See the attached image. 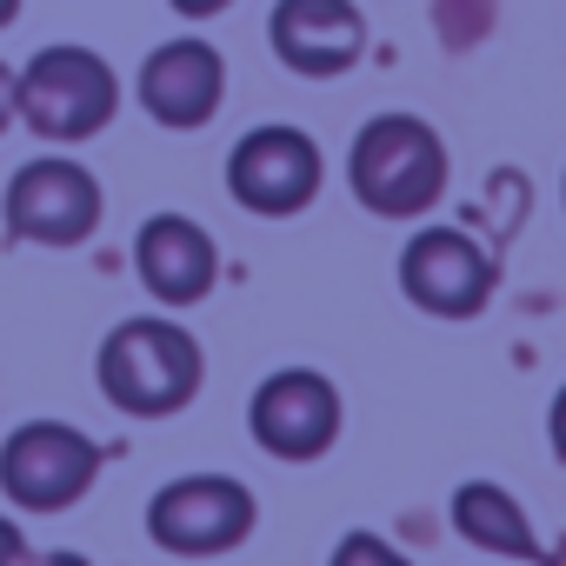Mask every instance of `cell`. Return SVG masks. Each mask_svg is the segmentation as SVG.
Segmentation results:
<instances>
[{
  "instance_id": "6da1fadb",
  "label": "cell",
  "mask_w": 566,
  "mask_h": 566,
  "mask_svg": "<svg viewBox=\"0 0 566 566\" xmlns=\"http://www.w3.org/2000/svg\"><path fill=\"white\" fill-rule=\"evenodd\" d=\"M94 374H101V394H107L120 413H134V420H167V413H180V407L200 394L207 360H200V340H193L180 321L140 314V321H120V327L101 340Z\"/></svg>"
},
{
  "instance_id": "30bf717a",
  "label": "cell",
  "mask_w": 566,
  "mask_h": 566,
  "mask_svg": "<svg viewBox=\"0 0 566 566\" xmlns=\"http://www.w3.org/2000/svg\"><path fill=\"white\" fill-rule=\"evenodd\" d=\"M266 41L301 81H340L367 54V14L354 0H273Z\"/></svg>"
},
{
  "instance_id": "ba28073f",
  "label": "cell",
  "mask_w": 566,
  "mask_h": 566,
  "mask_svg": "<svg viewBox=\"0 0 566 566\" xmlns=\"http://www.w3.org/2000/svg\"><path fill=\"white\" fill-rule=\"evenodd\" d=\"M321 180H327V160H321L314 134H301V127H253L227 154V193L266 220L307 213L321 200Z\"/></svg>"
},
{
  "instance_id": "7c38bea8",
  "label": "cell",
  "mask_w": 566,
  "mask_h": 566,
  "mask_svg": "<svg viewBox=\"0 0 566 566\" xmlns=\"http://www.w3.org/2000/svg\"><path fill=\"white\" fill-rule=\"evenodd\" d=\"M134 273H140V287L160 307H193V301L213 294V280H220V247H213V233L200 220L154 213L134 233Z\"/></svg>"
},
{
  "instance_id": "5b68a950",
  "label": "cell",
  "mask_w": 566,
  "mask_h": 566,
  "mask_svg": "<svg viewBox=\"0 0 566 566\" xmlns=\"http://www.w3.org/2000/svg\"><path fill=\"white\" fill-rule=\"evenodd\" d=\"M0 220L21 247H81L101 227V180L67 154H41L8 180Z\"/></svg>"
},
{
  "instance_id": "e0dca14e",
  "label": "cell",
  "mask_w": 566,
  "mask_h": 566,
  "mask_svg": "<svg viewBox=\"0 0 566 566\" xmlns=\"http://www.w3.org/2000/svg\"><path fill=\"white\" fill-rule=\"evenodd\" d=\"M546 433H553V453L566 460V387L553 394V407H546Z\"/></svg>"
},
{
  "instance_id": "9a60e30c",
  "label": "cell",
  "mask_w": 566,
  "mask_h": 566,
  "mask_svg": "<svg viewBox=\"0 0 566 566\" xmlns=\"http://www.w3.org/2000/svg\"><path fill=\"white\" fill-rule=\"evenodd\" d=\"M0 566H87L81 553H48V546H28V533L14 520H0Z\"/></svg>"
},
{
  "instance_id": "4fadbf2b",
  "label": "cell",
  "mask_w": 566,
  "mask_h": 566,
  "mask_svg": "<svg viewBox=\"0 0 566 566\" xmlns=\"http://www.w3.org/2000/svg\"><path fill=\"white\" fill-rule=\"evenodd\" d=\"M453 526L467 546L500 553V559H539V533L526 520V506L500 486V480H467L453 486Z\"/></svg>"
},
{
  "instance_id": "3957f363",
  "label": "cell",
  "mask_w": 566,
  "mask_h": 566,
  "mask_svg": "<svg viewBox=\"0 0 566 566\" xmlns=\"http://www.w3.org/2000/svg\"><path fill=\"white\" fill-rule=\"evenodd\" d=\"M120 114V74L107 67V54L94 48H41L21 74H14V120H28L41 140L74 147L94 140L107 120Z\"/></svg>"
},
{
  "instance_id": "5bb4252c",
  "label": "cell",
  "mask_w": 566,
  "mask_h": 566,
  "mask_svg": "<svg viewBox=\"0 0 566 566\" xmlns=\"http://www.w3.org/2000/svg\"><path fill=\"white\" fill-rule=\"evenodd\" d=\"M327 566H413V559H407L394 539H380V533H347Z\"/></svg>"
},
{
  "instance_id": "ffe728a7",
  "label": "cell",
  "mask_w": 566,
  "mask_h": 566,
  "mask_svg": "<svg viewBox=\"0 0 566 566\" xmlns=\"http://www.w3.org/2000/svg\"><path fill=\"white\" fill-rule=\"evenodd\" d=\"M559 200H566V187H559Z\"/></svg>"
},
{
  "instance_id": "8fae6325",
  "label": "cell",
  "mask_w": 566,
  "mask_h": 566,
  "mask_svg": "<svg viewBox=\"0 0 566 566\" xmlns=\"http://www.w3.org/2000/svg\"><path fill=\"white\" fill-rule=\"evenodd\" d=\"M134 94H140V107H147V120H160V127H174V134H193V127H207V120L220 114V101H227V61H220L213 41H193V34L160 41V48L140 61Z\"/></svg>"
},
{
  "instance_id": "d6986e66",
  "label": "cell",
  "mask_w": 566,
  "mask_h": 566,
  "mask_svg": "<svg viewBox=\"0 0 566 566\" xmlns=\"http://www.w3.org/2000/svg\"><path fill=\"white\" fill-rule=\"evenodd\" d=\"M21 21V0H0V28H14Z\"/></svg>"
},
{
  "instance_id": "8992f818",
  "label": "cell",
  "mask_w": 566,
  "mask_h": 566,
  "mask_svg": "<svg viewBox=\"0 0 566 566\" xmlns=\"http://www.w3.org/2000/svg\"><path fill=\"white\" fill-rule=\"evenodd\" d=\"M147 533H154L160 553H180V559L233 553V546L253 533V493H247L233 473H187V480H167V486L147 500Z\"/></svg>"
},
{
  "instance_id": "9c48e42d",
  "label": "cell",
  "mask_w": 566,
  "mask_h": 566,
  "mask_svg": "<svg viewBox=\"0 0 566 566\" xmlns=\"http://www.w3.org/2000/svg\"><path fill=\"white\" fill-rule=\"evenodd\" d=\"M247 427L273 460H321L340 440V387L314 367H280L253 387Z\"/></svg>"
},
{
  "instance_id": "ac0fdd59",
  "label": "cell",
  "mask_w": 566,
  "mask_h": 566,
  "mask_svg": "<svg viewBox=\"0 0 566 566\" xmlns=\"http://www.w3.org/2000/svg\"><path fill=\"white\" fill-rule=\"evenodd\" d=\"M8 127H14V67L0 61V134H8Z\"/></svg>"
},
{
  "instance_id": "2e32d148",
  "label": "cell",
  "mask_w": 566,
  "mask_h": 566,
  "mask_svg": "<svg viewBox=\"0 0 566 566\" xmlns=\"http://www.w3.org/2000/svg\"><path fill=\"white\" fill-rule=\"evenodd\" d=\"M167 8L180 14V21H213V14H227L233 0H167Z\"/></svg>"
},
{
  "instance_id": "52a82bcc",
  "label": "cell",
  "mask_w": 566,
  "mask_h": 566,
  "mask_svg": "<svg viewBox=\"0 0 566 566\" xmlns=\"http://www.w3.org/2000/svg\"><path fill=\"white\" fill-rule=\"evenodd\" d=\"M493 287H500L493 253L473 233H460V227H420L400 247V294L420 314H433V321H473V314H486Z\"/></svg>"
},
{
  "instance_id": "277c9868",
  "label": "cell",
  "mask_w": 566,
  "mask_h": 566,
  "mask_svg": "<svg viewBox=\"0 0 566 566\" xmlns=\"http://www.w3.org/2000/svg\"><path fill=\"white\" fill-rule=\"evenodd\" d=\"M101 480V447L67 420H28L0 447V493L21 513H67Z\"/></svg>"
},
{
  "instance_id": "7a4b0ae2",
  "label": "cell",
  "mask_w": 566,
  "mask_h": 566,
  "mask_svg": "<svg viewBox=\"0 0 566 566\" xmlns=\"http://www.w3.org/2000/svg\"><path fill=\"white\" fill-rule=\"evenodd\" d=\"M447 140L420 120V114H374L354 134L347 154V180L354 200L380 220H413L447 193Z\"/></svg>"
}]
</instances>
